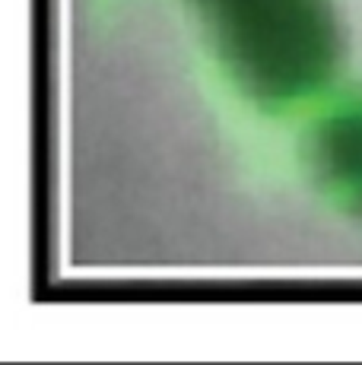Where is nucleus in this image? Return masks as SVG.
I'll list each match as a JSON object with an SVG mask.
<instances>
[{
	"mask_svg": "<svg viewBox=\"0 0 362 365\" xmlns=\"http://www.w3.org/2000/svg\"><path fill=\"white\" fill-rule=\"evenodd\" d=\"M242 93L292 105L324 86L340 64L331 0H187Z\"/></svg>",
	"mask_w": 362,
	"mask_h": 365,
	"instance_id": "obj_1",
	"label": "nucleus"
},
{
	"mask_svg": "<svg viewBox=\"0 0 362 365\" xmlns=\"http://www.w3.org/2000/svg\"><path fill=\"white\" fill-rule=\"evenodd\" d=\"M309 150L318 185L340 207L362 216V96L318 121Z\"/></svg>",
	"mask_w": 362,
	"mask_h": 365,
	"instance_id": "obj_2",
	"label": "nucleus"
}]
</instances>
